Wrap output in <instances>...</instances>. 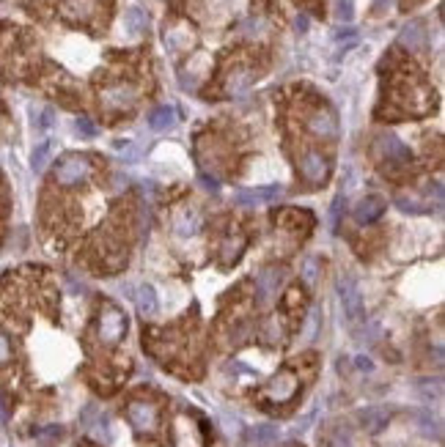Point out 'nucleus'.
<instances>
[{
  "mask_svg": "<svg viewBox=\"0 0 445 447\" xmlns=\"http://www.w3.org/2000/svg\"><path fill=\"white\" fill-rule=\"evenodd\" d=\"M300 275H302V283L305 285H317L319 277H322V264H319L317 255H308L302 266H300Z\"/></svg>",
  "mask_w": 445,
  "mask_h": 447,
  "instance_id": "412c9836",
  "label": "nucleus"
},
{
  "mask_svg": "<svg viewBox=\"0 0 445 447\" xmlns=\"http://www.w3.org/2000/svg\"><path fill=\"white\" fill-rule=\"evenodd\" d=\"M308 25H311V20H308L305 14L297 17V31H300V33H308Z\"/></svg>",
  "mask_w": 445,
  "mask_h": 447,
  "instance_id": "f704fd0d",
  "label": "nucleus"
},
{
  "mask_svg": "<svg viewBox=\"0 0 445 447\" xmlns=\"http://www.w3.org/2000/svg\"><path fill=\"white\" fill-rule=\"evenodd\" d=\"M382 211H385V201H382L380 195H366V198H361L358 204L352 206V217L361 225L377 223L382 217Z\"/></svg>",
  "mask_w": 445,
  "mask_h": 447,
  "instance_id": "6e6552de",
  "label": "nucleus"
},
{
  "mask_svg": "<svg viewBox=\"0 0 445 447\" xmlns=\"http://www.w3.org/2000/svg\"><path fill=\"white\" fill-rule=\"evenodd\" d=\"M146 28H148L146 11L141 6H129L127 11H124V17H121V31L127 33L129 39H138V36L146 33Z\"/></svg>",
  "mask_w": 445,
  "mask_h": 447,
  "instance_id": "ddd939ff",
  "label": "nucleus"
},
{
  "mask_svg": "<svg viewBox=\"0 0 445 447\" xmlns=\"http://www.w3.org/2000/svg\"><path fill=\"white\" fill-rule=\"evenodd\" d=\"M399 41H402L407 50H412V53H418V50H424L426 47V28L421 20H412L407 22L402 28V33H399Z\"/></svg>",
  "mask_w": 445,
  "mask_h": 447,
  "instance_id": "2eb2a0df",
  "label": "nucleus"
},
{
  "mask_svg": "<svg viewBox=\"0 0 445 447\" xmlns=\"http://www.w3.org/2000/svg\"><path fill=\"white\" fill-rule=\"evenodd\" d=\"M280 285H283V269H278V266H264V269L258 272V277H256V299H258L261 305H270V302L275 299Z\"/></svg>",
  "mask_w": 445,
  "mask_h": 447,
  "instance_id": "20e7f679",
  "label": "nucleus"
},
{
  "mask_svg": "<svg viewBox=\"0 0 445 447\" xmlns=\"http://www.w3.org/2000/svg\"><path fill=\"white\" fill-rule=\"evenodd\" d=\"M50 157H53V143H39V145L33 148V154H31V167H33L36 173H42L44 167L50 165Z\"/></svg>",
  "mask_w": 445,
  "mask_h": 447,
  "instance_id": "4be33fe9",
  "label": "nucleus"
},
{
  "mask_svg": "<svg viewBox=\"0 0 445 447\" xmlns=\"http://www.w3.org/2000/svg\"><path fill=\"white\" fill-rule=\"evenodd\" d=\"M132 299H135V305L138 310L143 313V316H154L157 313V291H154V285L151 283H141L135 288V294H132Z\"/></svg>",
  "mask_w": 445,
  "mask_h": 447,
  "instance_id": "f3484780",
  "label": "nucleus"
},
{
  "mask_svg": "<svg viewBox=\"0 0 445 447\" xmlns=\"http://www.w3.org/2000/svg\"><path fill=\"white\" fill-rule=\"evenodd\" d=\"M75 132L80 135V138H97L99 135V126L91 121V118H85V116H80V118H75Z\"/></svg>",
  "mask_w": 445,
  "mask_h": 447,
  "instance_id": "bb28decb",
  "label": "nucleus"
},
{
  "mask_svg": "<svg viewBox=\"0 0 445 447\" xmlns=\"http://www.w3.org/2000/svg\"><path fill=\"white\" fill-rule=\"evenodd\" d=\"M173 231L179 239H192L198 231H201V214L195 209H182L176 217H173Z\"/></svg>",
  "mask_w": 445,
  "mask_h": 447,
  "instance_id": "4468645a",
  "label": "nucleus"
},
{
  "mask_svg": "<svg viewBox=\"0 0 445 447\" xmlns=\"http://www.w3.org/2000/svg\"><path fill=\"white\" fill-rule=\"evenodd\" d=\"M300 173L308 184H322L330 176V162L322 151H305L300 157Z\"/></svg>",
  "mask_w": 445,
  "mask_h": 447,
  "instance_id": "39448f33",
  "label": "nucleus"
},
{
  "mask_svg": "<svg viewBox=\"0 0 445 447\" xmlns=\"http://www.w3.org/2000/svg\"><path fill=\"white\" fill-rule=\"evenodd\" d=\"M336 20L341 22L355 20V3L352 0H336Z\"/></svg>",
  "mask_w": 445,
  "mask_h": 447,
  "instance_id": "c85d7f7f",
  "label": "nucleus"
},
{
  "mask_svg": "<svg viewBox=\"0 0 445 447\" xmlns=\"http://www.w3.org/2000/svg\"><path fill=\"white\" fill-rule=\"evenodd\" d=\"M127 417L138 434H151L157 428V420H160L154 404H148V401H132L127 409Z\"/></svg>",
  "mask_w": 445,
  "mask_h": 447,
  "instance_id": "423d86ee",
  "label": "nucleus"
},
{
  "mask_svg": "<svg viewBox=\"0 0 445 447\" xmlns=\"http://www.w3.org/2000/svg\"><path fill=\"white\" fill-rule=\"evenodd\" d=\"M245 244H248V239H245L242 233H229V236L223 239V244H220V258H223V264L229 266L234 264V261H239Z\"/></svg>",
  "mask_w": 445,
  "mask_h": 447,
  "instance_id": "a211bd4d",
  "label": "nucleus"
},
{
  "mask_svg": "<svg viewBox=\"0 0 445 447\" xmlns=\"http://www.w3.org/2000/svg\"><path fill=\"white\" fill-rule=\"evenodd\" d=\"M275 439H278L275 426H258V428H253V434H251V442L258 447L270 445V442H275Z\"/></svg>",
  "mask_w": 445,
  "mask_h": 447,
  "instance_id": "393cba45",
  "label": "nucleus"
},
{
  "mask_svg": "<svg viewBox=\"0 0 445 447\" xmlns=\"http://www.w3.org/2000/svg\"><path fill=\"white\" fill-rule=\"evenodd\" d=\"M264 341L267 346H275L280 341V329H278V321H270V324L264 326Z\"/></svg>",
  "mask_w": 445,
  "mask_h": 447,
  "instance_id": "2f4dec72",
  "label": "nucleus"
},
{
  "mask_svg": "<svg viewBox=\"0 0 445 447\" xmlns=\"http://www.w3.org/2000/svg\"><path fill=\"white\" fill-rule=\"evenodd\" d=\"M393 204H396V209H402L404 214H424V211H429V206L421 204L418 198H410V195H399Z\"/></svg>",
  "mask_w": 445,
  "mask_h": 447,
  "instance_id": "b1692460",
  "label": "nucleus"
},
{
  "mask_svg": "<svg viewBox=\"0 0 445 447\" xmlns=\"http://www.w3.org/2000/svg\"><path fill=\"white\" fill-rule=\"evenodd\" d=\"M308 129L322 138V140H336L339 138V121H336V116L333 113H327V110H317L311 118H308Z\"/></svg>",
  "mask_w": 445,
  "mask_h": 447,
  "instance_id": "9d476101",
  "label": "nucleus"
},
{
  "mask_svg": "<svg viewBox=\"0 0 445 447\" xmlns=\"http://www.w3.org/2000/svg\"><path fill=\"white\" fill-rule=\"evenodd\" d=\"M341 209H344V195H336V198H333V206H330V225H333V231H339Z\"/></svg>",
  "mask_w": 445,
  "mask_h": 447,
  "instance_id": "c756f323",
  "label": "nucleus"
},
{
  "mask_svg": "<svg viewBox=\"0 0 445 447\" xmlns=\"http://www.w3.org/2000/svg\"><path fill=\"white\" fill-rule=\"evenodd\" d=\"M355 363H358V368H361V370H374V365H371V360H366V357H358Z\"/></svg>",
  "mask_w": 445,
  "mask_h": 447,
  "instance_id": "c9c22d12",
  "label": "nucleus"
},
{
  "mask_svg": "<svg viewBox=\"0 0 445 447\" xmlns=\"http://www.w3.org/2000/svg\"><path fill=\"white\" fill-rule=\"evenodd\" d=\"M361 420L368 431H380V428L388 423V414H385L382 409H368V412H363L361 414Z\"/></svg>",
  "mask_w": 445,
  "mask_h": 447,
  "instance_id": "a878e982",
  "label": "nucleus"
},
{
  "mask_svg": "<svg viewBox=\"0 0 445 447\" xmlns=\"http://www.w3.org/2000/svg\"><path fill=\"white\" fill-rule=\"evenodd\" d=\"M374 6H377V9H390L393 0H374Z\"/></svg>",
  "mask_w": 445,
  "mask_h": 447,
  "instance_id": "e433bc0d",
  "label": "nucleus"
},
{
  "mask_svg": "<svg viewBox=\"0 0 445 447\" xmlns=\"http://www.w3.org/2000/svg\"><path fill=\"white\" fill-rule=\"evenodd\" d=\"M61 11L69 20H88L94 14V0H64Z\"/></svg>",
  "mask_w": 445,
  "mask_h": 447,
  "instance_id": "aec40b11",
  "label": "nucleus"
},
{
  "mask_svg": "<svg viewBox=\"0 0 445 447\" xmlns=\"http://www.w3.org/2000/svg\"><path fill=\"white\" fill-rule=\"evenodd\" d=\"M33 126L36 129H53L55 126V110L53 107H42L36 113V118H33Z\"/></svg>",
  "mask_w": 445,
  "mask_h": 447,
  "instance_id": "cd10ccee",
  "label": "nucleus"
},
{
  "mask_svg": "<svg viewBox=\"0 0 445 447\" xmlns=\"http://www.w3.org/2000/svg\"><path fill=\"white\" fill-rule=\"evenodd\" d=\"M198 184H201L207 192H220V179H214L209 173H198Z\"/></svg>",
  "mask_w": 445,
  "mask_h": 447,
  "instance_id": "7c9ffc66",
  "label": "nucleus"
},
{
  "mask_svg": "<svg viewBox=\"0 0 445 447\" xmlns=\"http://www.w3.org/2000/svg\"><path fill=\"white\" fill-rule=\"evenodd\" d=\"M102 102H105L107 107H113V110L132 107V104H135V88H132V85H124V82L107 85L105 91H102Z\"/></svg>",
  "mask_w": 445,
  "mask_h": 447,
  "instance_id": "f8f14e48",
  "label": "nucleus"
},
{
  "mask_svg": "<svg viewBox=\"0 0 445 447\" xmlns=\"http://www.w3.org/2000/svg\"><path fill=\"white\" fill-rule=\"evenodd\" d=\"M64 439V428L61 426H44L36 431V442L44 447H50V445H58Z\"/></svg>",
  "mask_w": 445,
  "mask_h": 447,
  "instance_id": "5701e85b",
  "label": "nucleus"
},
{
  "mask_svg": "<svg viewBox=\"0 0 445 447\" xmlns=\"http://www.w3.org/2000/svg\"><path fill=\"white\" fill-rule=\"evenodd\" d=\"M377 151H380L385 160H390V162H410L412 160V154H410V145L404 140H399L396 135H382L380 140H377Z\"/></svg>",
  "mask_w": 445,
  "mask_h": 447,
  "instance_id": "1a4fd4ad",
  "label": "nucleus"
},
{
  "mask_svg": "<svg viewBox=\"0 0 445 447\" xmlns=\"http://www.w3.org/2000/svg\"><path fill=\"white\" fill-rule=\"evenodd\" d=\"M339 294L341 299H344V310H346L349 321L361 324L363 319H366V310H363V294L361 288H358V283H355V277H349V275L339 277Z\"/></svg>",
  "mask_w": 445,
  "mask_h": 447,
  "instance_id": "7ed1b4c3",
  "label": "nucleus"
},
{
  "mask_svg": "<svg viewBox=\"0 0 445 447\" xmlns=\"http://www.w3.org/2000/svg\"><path fill=\"white\" fill-rule=\"evenodd\" d=\"M9 360H11V341L0 332V365H3V363H9Z\"/></svg>",
  "mask_w": 445,
  "mask_h": 447,
  "instance_id": "72a5a7b5",
  "label": "nucleus"
},
{
  "mask_svg": "<svg viewBox=\"0 0 445 447\" xmlns=\"http://www.w3.org/2000/svg\"><path fill=\"white\" fill-rule=\"evenodd\" d=\"M88 176H91V162L88 157H80V154H69L55 167V182L61 187H77L88 182Z\"/></svg>",
  "mask_w": 445,
  "mask_h": 447,
  "instance_id": "f257e3e1",
  "label": "nucleus"
},
{
  "mask_svg": "<svg viewBox=\"0 0 445 447\" xmlns=\"http://www.w3.org/2000/svg\"><path fill=\"white\" fill-rule=\"evenodd\" d=\"M124 335H127V316L119 307H105L99 316V341L116 346Z\"/></svg>",
  "mask_w": 445,
  "mask_h": 447,
  "instance_id": "f03ea898",
  "label": "nucleus"
},
{
  "mask_svg": "<svg viewBox=\"0 0 445 447\" xmlns=\"http://www.w3.org/2000/svg\"><path fill=\"white\" fill-rule=\"evenodd\" d=\"M297 376L295 373H289V370H280L275 379L270 382V387H267V395L273 398V401H278V404H283V401H289L292 395L297 392Z\"/></svg>",
  "mask_w": 445,
  "mask_h": 447,
  "instance_id": "9b49d317",
  "label": "nucleus"
},
{
  "mask_svg": "<svg viewBox=\"0 0 445 447\" xmlns=\"http://www.w3.org/2000/svg\"><path fill=\"white\" fill-rule=\"evenodd\" d=\"M261 28H264V22L256 20V17H251V20L242 25V31H245V36H258L261 33Z\"/></svg>",
  "mask_w": 445,
  "mask_h": 447,
  "instance_id": "473e14b6",
  "label": "nucleus"
},
{
  "mask_svg": "<svg viewBox=\"0 0 445 447\" xmlns=\"http://www.w3.org/2000/svg\"><path fill=\"white\" fill-rule=\"evenodd\" d=\"M251 85H253V72H251V69H234L231 74H229V82H226V91H229L231 96H239V94H245Z\"/></svg>",
  "mask_w": 445,
  "mask_h": 447,
  "instance_id": "6ab92c4d",
  "label": "nucleus"
},
{
  "mask_svg": "<svg viewBox=\"0 0 445 447\" xmlns=\"http://www.w3.org/2000/svg\"><path fill=\"white\" fill-rule=\"evenodd\" d=\"M176 126V110L170 104H160L148 113V129L151 132H168Z\"/></svg>",
  "mask_w": 445,
  "mask_h": 447,
  "instance_id": "dca6fc26",
  "label": "nucleus"
},
{
  "mask_svg": "<svg viewBox=\"0 0 445 447\" xmlns=\"http://www.w3.org/2000/svg\"><path fill=\"white\" fill-rule=\"evenodd\" d=\"M283 198V187L270 184V187H253V189H239L234 201L239 206H258V204H275Z\"/></svg>",
  "mask_w": 445,
  "mask_h": 447,
  "instance_id": "0eeeda50",
  "label": "nucleus"
}]
</instances>
